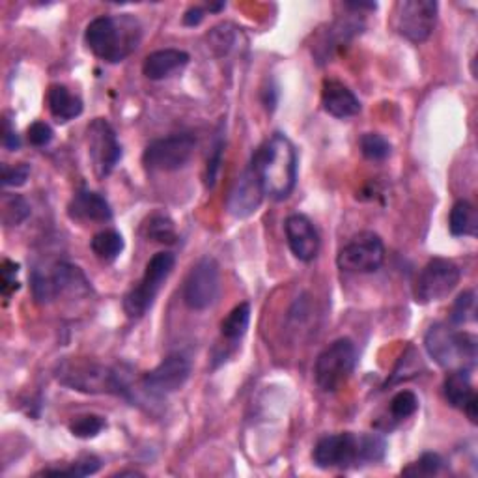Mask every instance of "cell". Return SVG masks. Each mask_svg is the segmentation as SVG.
Listing matches in <instances>:
<instances>
[{"label":"cell","instance_id":"obj_1","mask_svg":"<svg viewBox=\"0 0 478 478\" xmlns=\"http://www.w3.org/2000/svg\"><path fill=\"white\" fill-rule=\"evenodd\" d=\"M251 168L256 173L264 193L275 200L292 194L297 182V152L283 133L271 134L256 150Z\"/></svg>","mask_w":478,"mask_h":478},{"label":"cell","instance_id":"obj_2","mask_svg":"<svg viewBox=\"0 0 478 478\" xmlns=\"http://www.w3.org/2000/svg\"><path fill=\"white\" fill-rule=\"evenodd\" d=\"M387 443L378 433H333L322 437L313 451L320 469H344L383 460Z\"/></svg>","mask_w":478,"mask_h":478},{"label":"cell","instance_id":"obj_3","mask_svg":"<svg viewBox=\"0 0 478 478\" xmlns=\"http://www.w3.org/2000/svg\"><path fill=\"white\" fill-rule=\"evenodd\" d=\"M141 36V25L133 15H101L86 26L85 42L97 58L118 64L139 47Z\"/></svg>","mask_w":478,"mask_h":478},{"label":"cell","instance_id":"obj_4","mask_svg":"<svg viewBox=\"0 0 478 478\" xmlns=\"http://www.w3.org/2000/svg\"><path fill=\"white\" fill-rule=\"evenodd\" d=\"M428 355L447 370H471L476 363L474 334L454 329L449 324H435L424 338Z\"/></svg>","mask_w":478,"mask_h":478},{"label":"cell","instance_id":"obj_5","mask_svg":"<svg viewBox=\"0 0 478 478\" xmlns=\"http://www.w3.org/2000/svg\"><path fill=\"white\" fill-rule=\"evenodd\" d=\"M174 264V254L164 251L152 256V260L146 264L143 279L129 290V294L124 299V311L127 318L139 320L152 309V304L157 294L161 292L164 281L170 277V273H173Z\"/></svg>","mask_w":478,"mask_h":478},{"label":"cell","instance_id":"obj_6","mask_svg":"<svg viewBox=\"0 0 478 478\" xmlns=\"http://www.w3.org/2000/svg\"><path fill=\"white\" fill-rule=\"evenodd\" d=\"M58 382L86 394H120L124 393V383L120 375L97 363L88 361H67L58 370Z\"/></svg>","mask_w":478,"mask_h":478},{"label":"cell","instance_id":"obj_7","mask_svg":"<svg viewBox=\"0 0 478 478\" xmlns=\"http://www.w3.org/2000/svg\"><path fill=\"white\" fill-rule=\"evenodd\" d=\"M357 364V350L350 338H338L316 359L314 380L324 393H336L346 385Z\"/></svg>","mask_w":478,"mask_h":478},{"label":"cell","instance_id":"obj_8","mask_svg":"<svg viewBox=\"0 0 478 478\" xmlns=\"http://www.w3.org/2000/svg\"><path fill=\"white\" fill-rule=\"evenodd\" d=\"M437 3L433 0H402L394 6L393 26L405 40L426 42L437 23Z\"/></svg>","mask_w":478,"mask_h":478},{"label":"cell","instance_id":"obj_9","mask_svg":"<svg viewBox=\"0 0 478 478\" xmlns=\"http://www.w3.org/2000/svg\"><path fill=\"white\" fill-rule=\"evenodd\" d=\"M196 141L189 133H176L163 136V139L152 141L144 154L143 163L154 173H174L189 163L193 157Z\"/></svg>","mask_w":478,"mask_h":478},{"label":"cell","instance_id":"obj_10","mask_svg":"<svg viewBox=\"0 0 478 478\" xmlns=\"http://www.w3.org/2000/svg\"><path fill=\"white\" fill-rule=\"evenodd\" d=\"M221 294V271L219 264L206 256L198 260L184 284V301L191 311H208L215 304Z\"/></svg>","mask_w":478,"mask_h":478},{"label":"cell","instance_id":"obj_11","mask_svg":"<svg viewBox=\"0 0 478 478\" xmlns=\"http://www.w3.org/2000/svg\"><path fill=\"white\" fill-rule=\"evenodd\" d=\"M462 271L453 260L433 258L430 260L413 286L415 301L421 304H428L439 299H445L460 283Z\"/></svg>","mask_w":478,"mask_h":478},{"label":"cell","instance_id":"obj_12","mask_svg":"<svg viewBox=\"0 0 478 478\" xmlns=\"http://www.w3.org/2000/svg\"><path fill=\"white\" fill-rule=\"evenodd\" d=\"M385 258L382 237L373 232H361L340 249L336 264L343 271L372 273L378 271Z\"/></svg>","mask_w":478,"mask_h":478},{"label":"cell","instance_id":"obj_13","mask_svg":"<svg viewBox=\"0 0 478 478\" xmlns=\"http://www.w3.org/2000/svg\"><path fill=\"white\" fill-rule=\"evenodd\" d=\"M86 141L97 178H107L122 157V146L113 125L104 118H95L86 129Z\"/></svg>","mask_w":478,"mask_h":478},{"label":"cell","instance_id":"obj_14","mask_svg":"<svg viewBox=\"0 0 478 478\" xmlns=\"http://www.w3.org/2000/svg\"><path fill=\"white\" fill-rule=\"evenodd\" d=\"M191 375V363L185 355L173 354L164 357L154 370H150L143 385L148 393L155 396H164V394H173L180 391Z\"/></svg>","mask_w":478,"mask_h":478},{"label":"cell","instance_id":"obj_15","mask_svg":"<svg viewBox=\"0 0 478 478\" xmlns=\"http://www.w3.org/2000/svg\"><path fill=\"white\" fill-rule=\"evenodd\" d=\"M264 196H265L264 187L254 170L249 166L245 173L235 180L228 194V200H226L228 214L235 219L251 217L260 208Z\"/></svg>","mask_w":478,"mask_h":478},{"label":"cell","instance_id":"obj_16","mask_svg":"<svg viewBox=\"0 0 478 478\" xmlns=\"http://www.w3.org/2000/svg\"><path fill=\"white\" fill-rule=\"evenodd\" d=\"M288 247L301 262H313L320 251V235L313 221L304 215L294 214L284 223Z\"/></svg>","mask_w":478,"mask_h":478},{"label":"cell","instance_id":"obj_17","mask_svg":"<svg viewBox=\"0 0 478 478\" xmlns=\"http://www.w3.org/2000/svg\"><path fill=\"white\" fill-rule=\"evenodd\" d=\"M322 105L327 115L338 120L352 118L361 111V101L357 99V95L346 85L334 79L324 81Z\"/></svg>","mask_w":478,"mask_h":478},{"label":"cell","instance_id":"obj_18","mask_svg":"<svg viewBox=\"0 0 478 478\" xmlns=\"http://www.w3.org/2000/svg\"><path fill=\"white\" fill-rule=\"evenodd\" d=\"M67 215L79 223H107L113 219V210L99 193L79 191L67 206Z\"/></svg>","mask_w":478,"mask_h":478},{"label":"cell","instance_id":"obj_19","mask_svg":"<svg viewBox=\"0 0 478 478\" xmlns=\"http://www.w3.org/2000/svg\"><path fill=\"white\" fill-rule=\"evenodd\" d=\"M189 64V55L180 49H161L146 56L143 72L150 81H163L184 70Z\"/></svg>","mask_w":478,"mask_h":478},{"label":"cell","instance_id":"obj_20","mask_svg":"<svg viewBox=\"0 0 478 478\" xmlns=\"http://www.w3.org/2000/svg\"><path fill=\"white\" fill-rule=\"evenodd\" d=\"M47 104L53 118L60 124L70 122L83 115V101L75 94H72L65 86L55 85L49 88Z\"/></svg>","mask_w":478,"mask_h":478},{"label":"cell","instance_id":"obj_21","mask_svg":"<svg viewBox=\"0 0 478 478\" xmlns=\"http://www.w3.org/2000/svg\"><path fill=\"white\" fill-rule=\"evenodd\" d=\"M443 393H445L447 402H449L453 407L462 409V412H463V407H465L473 398H476L467 370H453V372L447 375L445 385H443Z\"/></svg>","mask_w":478,"mask_h":478},{"label":"cell","instance_id":"obj_22","mask_svg":"<svg viewBox=\"0 0 478 478\" xmlns=\"http://www.w3.org/2000/svg\"><path fill=\"white\" fill-rule=\"evenodd\" d=\"M449 228L451 234L456 237L462 235H476L478 230V215L473 204H469L467 200H458L453 210H451V217H449Z\"/></svg>","mask_w":478,"mask_h":478},{"label":"cell","instance_id":"obj_23","mask_svg":"<svg viewBox=\"0 0 478 478\" xmlns=\"http://www.w3.org/2000/svg\"><path fill=\"white\" fill-rule=\"evenodd\" d=\"M90 247H92V253L95 254V258L109 264V262H115L122 254V251H124V237L116 230L97 232L92 237Z\"/></svg>","mask_w":478,"mask_h":478},{"label":"cell","instance_id":"obj_24","mask_svg":"<svg viewBox=\"0 0 478 478\" xmlns=\"http://www.w3.org/2000/svg\"><path fill=\"white\" fill-rule=\"evenodd\" d=\"M249 322H251V306L249 303H242L223 320L221 333L226 340H230V343H237V340L244 338V334L247 333Z\"/></svg>","mask_w":478,"mask_h":478},{"label":"cell","instance_id":"obj_25","mask_svg":"<svg viewBox=\"0 0 478 478\" xmlns=\"http://www.w3.org/2000/svg\"><path fill=\"white\" fill-rule=\"evenodd\" d=\"M361 152L368 161H383L391 155V143L380 133H366L359 141Z\"/></svg>","mask_w":478,"mask_h":478},{"label":"cell","instance_id":"obj_26","mask_svg":"<svg viewBox=\"0 0 478 478\" xmlns=\"http://www.w3.org/2000/svg\"><path fill=\"white\" fill-rule=\"evenodd\" d=\"M146 234L150 239L157 244H166V245H173L176 242V232H174V224L168 217L164 215H154L150 217V223L146 224Z\"/></svg>","mask_w":478,"mask_h":478},{"label":"cell","instance_id":"obj_27","mask_svg":"<svg viewBox=\"0 0 478 478\" xmlns=\"http://www.w3.org/2000/svg\"><path fill=\"white\" fill-rule=\"evenodd\" d=\"M417 409H419V398L412 391H400L391 400V415L396 421H402V419H407V417L415 415Z\"/></svg>","mask_w":478,"mask_h":478},{"label":"cell","instance_id":"obj_28","mask_svg":"<svg viewBox=\"0 0 478 478\" xmlns=\"http://www.w3.org/2000/svg\"><path fill=\"white\" fill-rule=\"evenodd\" d=\"M105 428V419L99 415H81L70 424V432L79 439H92Z\"/></svg>","mask_w":478,"mask_h":478},{"label":"cell","instance_id":"obj_29","mask_svg":"<svg viewBox=\"0 0 478 478\" xmlns=\"http://www.w3.org/2000/svg\"><path fill=\"white\" fill-rule=\"evenodd\" d=\"M474 320V292H463L458 295L454 306H453V314L451 322L453 325H463L467 322Z\"/></svg>","mask_w":478,"mask_h":478},{"label":"cell","instance_id":"obj_30","mask_svg":"<svg viewBox=\"0 0 478 478\" xmlns=\"http://www.w3.org/2000/svg\"><path fill=\"white\" fill-rule=\"evenodd\" d=\"M99 467H101V462L97 458L86 456L85 460L75 462L67 469H47L42 474H49V476H86V474L97 473Z\"/></svg>","mask_w":478,"mask_h":478},{"label":"cell","instance_id":"obj_31","mask_svg":"<svg viewBox=\"0 0 478 478\" xmlns=\"http://www.w3.org/2000/svg\"><path fill=\"white\" fill-rule=\"evenodd\" d=\"M5 223L6 224H21L28 215H30V208L28 204L21 198V196H12V198H5Z\"/></svg>","mask_w":478,"mask_h":478},{"label":"cell","instance_id":"obj_32","mask_svg":"<svg viewBox=\"0 0 478 478\" xmlns=\"http://www.w3.org/2000/svg\"><path fill=\"white\" fill-rule=\"evenodd\" d=\"M443 465V460L439 454L433 453H426L423 454L413 465H409L403 474H413V476H432L435 474Z\"/></svg>","mask_w":478,"mask_h":478},{"label":"cell","instance_id":"obj_33","mask_svg":"<svg viewBox=\"0 0 478 478\" xmlns=\"http://www.w3.org/2000/svg\"><path fill=\"white\" fill-rule=\"evenodd\" d=\"M30 176V166L19 163L15 166H3V185L5 187H21Z\"/></svg>","mask_w":478,"mask_h":478},{"label":"cell","instance_id":"obj_34","mask_svg":"<svg viewBox=\"0 0 478 478\" xmlns=\"http://www.w3.org/2000/svg\"><path fill=\"white\" fill-rule=\"evenodd\" d=\"M53 129L49 124L45 122H34L28 131H26V136H28V143L32 146H36V148H44L47 146L51 141H53Z\"/></svg>","mask_w":478,"mask_h":478},{"label":"cell","instance_id":"obj_35","mask_svg":"<svg viewBox=\"0 0 478 478\" xmlns=\"http://www.w3.org/2000/svg\"><path fill=\"white\" fill-rule=\"evenodd\" d=\"M17 269H19L17 264H14L10 260H5V264H3V294L6 297L19 290V283L15 279Z\"/></svg>","mask_w":478,"mask_h":478},{"label":"cell","instance_id":"obj_36","mask_svg":"<svg viewBox=\"0 0 478 478\" xmlns=\"http://www.w3.org/2000/svg\"><path fill=\"white\" fill-rule=\"evenodd\" d=\"M3 144L10 152H17L21 148V139H19L15 127L12 125L10 118H5L3 122Z\"/></svg>","mask_w":478,"mask_h":478},{"label":"cell","instance_id":"obj_37","mask_svg":"<svg viewBox=\"0 0 478 478\" xmlns=\"http://www.w3.org/2000/svg\"><path fill=\"white\" fill-rule=\"evenodd\" d=\"M223 139L217 141L215 148H214V154L208 161V187H214L215 185V180H217V170H219V164H221V157H223Z\"/></svg>","mask_w":478,"mask_h":478},{"label":"cell","instance_id":"obj_38","mask_svg":"<svg viewBox=\"0 0 478 478\" xmlns=\"http://www.w3.org/2000/svg\"><path fill=\"white\" fill-rule=\"evenodd\" d=\"M204 15H206V10L200 8V6H193V8H189V10L185 12V15H184V25H187V26H196V25L202 23Z\"/></svg>","mask_w":478,"mask_h":478}]
</instances>
